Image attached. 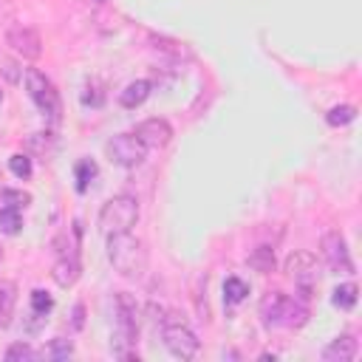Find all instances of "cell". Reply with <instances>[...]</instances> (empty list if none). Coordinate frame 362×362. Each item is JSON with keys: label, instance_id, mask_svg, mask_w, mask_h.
Here are the masks:
<instances>
[{"label": "cell", "instance_id": "cell-1", "mask_svg": "<svg viewBox=\"0 0 362 362\" xmlns=\"http://www.w3.org/2000/svg\"><path fill=\"white\" fill-rule=\"evenodd\" d=\"M107 260L127 280H141L147 274V266H150L147 246L133 232H113V235H107Z\"/></svg>", "mask_w": 362, "mask_h": 362}, {"label": "cell", "instance_id": "cell-2", "mask_svg": "<svg viewBox=\"0 0 362 362\" xmlns=\"http://www.w3.org/2000/svg\"><path fill=\"white\" fill-rule=\"evenodd\" d=\"M260 317L266 328H300L308 320L305 300L288 297L283 291H266L260 300Z\"/></svg>", "mask_w": 362, "mask_h": 362}, {"label": "cell", "instance_id": "cell-3", "mask_svg": "<svg viewBox=\"0 0 362 362\" xmlns=\"http://www.w3.org/2000/svg\"><path fill=\"white\" fill-rule=\"evenodd\" d=\"M136 339H139V303L127 291H119L116 294V334L110 339V348L119 359H139Z\"/></svg>", "mask_w": 362, "mask_h": 362}, {"label": "cell", "instance_id": "cell-4", "mask_svg": "<svg viewBox=\"0 0 362 362\" xmlns=\"http://www.w3.org/2000/svg\"><path fill=\"white\" fill-rule=\"evenodd\" d=\"M161 339H164V348L178 356V359H192L201 348V339L195 337V331L187 325V320L178 314V311H167L161 320Z\"/></svg>", "mask_w": 362, "mask_h": 362}, {"label": "cell", "instance_id": "cell-5", "mask_svg": "<svg viewBox=\"0 0 362 362\" xmlns=\"http://www.w3.org/2000/svg\"><path fill=\"white\" fill-rule=\"evenodd\" d=\"M139 221V201L127 192L113 195L102 204L99 209V232L113 235V232H130Z\"/></svg>", "mask_w": 362, "mask_h": 362}, {"label": "cell", "instance_id": "cell-6", "mask_svg": "<svg viewBox=\"0 0 362 362\" xmlns=\"http://www.w3.org/2000/svg\"><path fill=\"white\" fill-rule=\"evenodd\" d=\"M25 88H28V96L34 99L37 110H40L48 122L57 124V122L62 119V102H59V93H57L54 82H51L42 71L28 68V71H25Z\"/></svg>", "mask_w": 362, "mask_h": 362}, {"label": "cell", "instance_id": "cell-7", "mask_svg": "<svg viewBox=\"0 0 362 362\" xmlns=\"http://www.w3.org/2000/svg\"><path fill=\"white\" fill-rule=\"evenodd\" d=\"M283 272L294 280V288L300 291V300H311V294H314V288L320 283V263H317V257L311 252H305V249H297V252H291L286 257Z\"/></svg>", "mask_w": 362, "mask_h": 362}, {"label": "cell", "instance_id": "cell-8", "mask_svg": "<svg viewBox=\"0 0 362 362\" xmlns=\"http://www.w3.org/2000/svg\"><path fill=\"white\" fill-rule=\"evenodd\" d=\"M320 249H322V257L328 263L331 272L337 274H354V260H351V252H348V240L339 229H328L320 240Z\"/></svg>", "mask_w": 362, "mask_h": 362}, {"label": "cell", "instance_id": "cell-9", "mask_svg": "<svg viewBox=\"0 0 362 362\" xmlns=\"http://www.w3.org/2000/svg\"><path fill=\"white\" fill-rule=\"evenodd\" d=\"M107 156H110L113 164H119L124 170H133L147 158V147L133 133H119L107 141Z\"/></svg>", "mask_w": 362, "mask_h": 362}, {"label": "cell", "instance_id": "cell-10", "mask_svg": "<svg viewBox=\"0 0 362 362\" xmlns=\"http://www.w3.org/2000/svg\"><path fill=\"white\" fill-rule=\"evenodd\" d=\"M57 246H59V249H57V260H54V266H51V277H54L57 286L71 288V286L79 280V274H82L79 255H76L74 246H62L59 240H57Z\"/></svg>", "mask_w": 362, "mask_h": 362}, {"label": "cell", "instance_id": "cell-11", "mask_svg": "<svg viewBox=\"0 0 362 362\" xmlns=\"http://www.w3.org/2000/svg\"><path fill=\"white\" fill-rule=\"evenodd\" d=\"M6 45H11V51L23 59H37L42 54V40L31 25H11L6 31Z\"/></svg>", "mask_w": 362, "mask_h": 362}, {"label": "cell", "instance_id": "cell-12", "mask_svg": "<svg viewBox=\"0 0 362 362\" xmlns=\"http://www.w3.org/2000/svg\"><path fill=\"white\" fill-rule=\"evenodd\" d=\"M133 136H136L147 150H158V147H167V144H170V139H173V127H170L164 119L153 116V119L139 122L136 130H133Z\"/></svg>", "mask_w": 362, "mask_h": 362}, {"label": "cell", "instance_id": "cell-13", "mask_svg": "<svg viewBox=\"0 0 362 362\" xmlns=\"http://www.w3.org/2000/svg\"><path fill=\"white\" fill-rule=\"evenodd\" d=\"M356 351H359L356 339L351 334H342V337H337V339H331L325 345L322 359L325 362H351V359H356Z\"/></svg>", "mask_w": 362, "mask_h": 362}, {"label": "cell", "instance_id": "cell-14", "mask_svg": "<svg viewBox=\"0 0 362 362\" xmlns=\"http://www.w3.org/2000/svg\"><path fill=\"white\" fill-rule=\"evenodd\" d=\"M150 90H153V82H147V79H136V82H130V85L119 93V105L127 107V110H133V107H139V105L147 102Z\"/></svg>", "mask_w": 362, "mask_h": 362}, {"label": "cell", "instance_id": "cell-15", "mask_svg": "<svg viewBox=\"0 0 362 362\" xmlns=\"http://www.w3.org/2000/svg\"><path fill=\"white\" fill-rule=\"evenodd\" d=\"M14 305H17V286L11 280H0V328L11 325Z\"/></svg>", "mask_w": 362, "mask_h": 362}, {"label": "cell", "instance_id": "cell-16", "mask_svg": "<svg viewBox=\"0 0 362 362\" xmlns=\"http://www.w3.org/2000/svg\"><path fill=\"white\" fill-rule=\"evenodd\" d=\"M20 229H23V215H20V209L11 206V204L0 206V232H3V235H17Z\"/></svg>", "mask_w": 362, "mask_h": 362}, {"label": "cell", "instance_id": "cell-17", "mask_svg": "<svg viewBox=\"0 0 362 362\" xmlns=\"http://www.w3.org/2000/svg\"><path fill=\"white\" fill-rule=\"evenodd\" d=\"M249 266H252L255 272H260V274L272 272V269H274V249H272V246H257V249H252Z\"/></svg>", "mask_w": 362, "mask_h": 362}, {"label": "cell", "instance_id": "cell-18", "mask_svg": "<svg viewBox=\"0 0 362 362\" xmlns=\"http://www.w3.org/2000/svg\"><path fill=\"white\" fill-rule=\"evenodd\" d=\"M246 294H249V286H246L240 277H226V283H223V300H226L229 305L243 303Z\"/></svg>", "mask_w": 362, "mask_h": 362}, {"label": "cell", "instance_id": "cell-19", "mask_svg": "<svg viewBox=\"0 0 362 362\" xmlns=\"http://www.w3.org/2000/svg\"><path fill=\"white\" fill-rule=\"evenodd\" d=\"M356 119V107L354 105H337V107H331L328 113H325V122L331 124V127H345V124H351Z\"/></svg>", "mask_w": 362, "mask_h": 362}, {"label": "cell", "instance_id": "cell-20", "mask_svg": "<svg viewBox=\"0 0 362 362\" xmlns=\"http://www.w3.org/2000/svg\"><path fill=\"white\" fill-rule=\"evenodd\" d=\"M51 308H54V297L48 291H42V288H34L31 291V314L37 320H45L51 314Z\"/></svg>", "mask_w": 362, "mask_h": 362}, {"label": "cell", "instance_id": "cell-21", "mask_svg": "<svg viewBox=\"0 0 362 362\" xmlns=\"http://www.w3.org/2000/svg\"><path fill=\"white\" fill-rule=\"evenodd\" d=\"M331 303H334L337 308H342V311H351V308L356 305V286H354V283H345V286L334 288Z\"/></svg>", "mask_w": 362, "mask_h": 362}, {"label": "cell", "instance_id": "cell-22", "mask_svg": "<svg viewBox=\"0 0 362 362\" xmlns=\"http://www.w3.org/2000/svg\"><path fill=\"white\" fill-rule=\"evenodd\" d=\"M93 178H96V164L90 158H82L76 164V192H88Z\"/></svg>", "mask_w": 362, "mask_h": 362}, {"label": "cell", "instance_id": "cell-23", "mask_svg": "<svg viewBox=\"0 0 362 362\" xmlns=\"http://www.w3.org/2000/svg\"><path fill=\"white\" fill-rule=\"evenodd\" d=\"M34 359H40V354L28 342H14L6 351V362H34Z\"/></svg>", "mask_w": 362, "mask_h": 362}, {"label": "cell", "instance_id": "cell-24", "mask_svg": "<svg viewBox=\"0 0 362 362\" xmlns=\"http://www.w3.org/2000/svg\"><path fill=\"white\" fill-rule=\"evenodd\" d=\"M8 170H11L17 178L25 181V178H31V170H34V167H31V158H28L25 153H14V156L8 158Z\"/></svg>", "mask_w": 362, "mask_h": 362}, {"label": "cell", "instance_id": "cell-25", "mask_svg": "<svg viewBox=\"0 0 362 362\" xmlns=\"http://www.w3.org/2000/svg\"><path fill=\"white\" fill-rule=\"evenodd\" d=\"M74 354V342L65 339V337H54L51 345H48V356L51 359H68Z\"/></svg>", "mask_w": 362, "mask_h": 362}, {"label": "cell", "instance_id": "cell-26", "mask_svg": "<svg viewBox=\"0 0 362 362\" xmlns=\"http://www.w3.org/2000/svg\"><path fill=\"white\" fill-rule=\"evenodd\" d=\"M105 102V93L99 88V82H88L85 85V93H82V105H90V107H99Z\"/></svg>", "mask_w": 362, "mask_h": 362}, {"label": "cell", "instance_id": "cell-27", "mask_svg": "<svg viewBox=\"0 0 362 362\" xmlns=\"http://www.w3.org/2000/svg\"><path fill=\"white\" fill-rule=\"evenodd\" d=\"M3 198H6L11 206H17V209L31 204V195H28V192H14V189H3Z\"/></svg>", "mask_w": 362, "mask_h": 362}, {"label": "cell", "instance_id": "cell-28", "mask_svg": "<svg viewBox=\"0 0 362 362\" xmlns=\"http://www.w3.org/2000/svg\"><path fill=\"white\" fill-rule=\"evenodd\" d=\"M0 71L6 74V79H8V82H20V71H17V65H14V62H8V59H3V65H0Z\"/></svg>", "mask_w": 362, "mask_h": 362}, {"label": "cell", "instance_id": "cell-29", "mask_svg": "<svg viewBox=\"0 0 362 362\" xmlns=\"http://www.w3.org/2000/svg\"><path fill=\"white\" fill-rule=\"evenodd\" d=\"M71 322H74V328H76V331L85 325V305H82V303H76V305H74V320H71Z\"/></svg>", "mask_w": 362, "mask_h": 362}, {"label": "cell", "instance_id": "cell-30", "mask_svg": "<svg viewBox=\"0 0 362 362\" xmlns=\"http://www.w3.org/2000/svg\"><path fill=\"white\" fill-rule=\"evenodd\" d=\"M0 102H3V90H0Z\"/></svg>", "mask_w": 362, "mask_h": 362}, {"label": "cell", "instance_id": "cell-31", "mask_svg": "<svg viewBox=\"0 0 362 362\" xmlns=\"http://www.w3.org/2000/svg\"><path fill=\"white\" fill-rule=\"evenodd\" d=\"M0 260H3V252H0Z\"/></svg>", "mask_w": 362, "mask_h": 362}]
</instances>
